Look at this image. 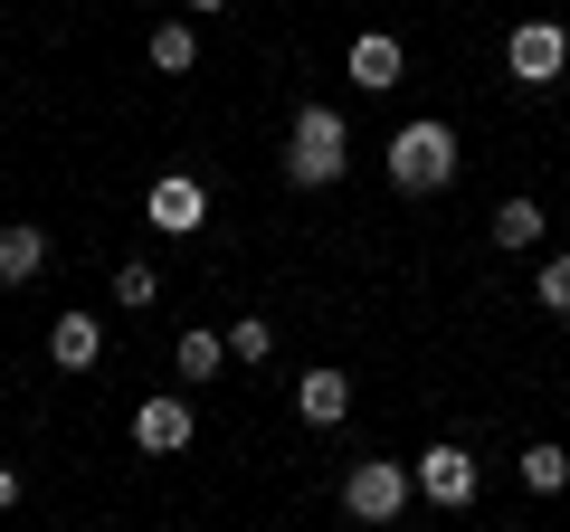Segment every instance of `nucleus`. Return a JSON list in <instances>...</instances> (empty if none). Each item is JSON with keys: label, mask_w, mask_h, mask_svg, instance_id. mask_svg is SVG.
<instances>
[{"label": "nucleus", "mask_w": 570, "mask_h": 532, "mask_svg": "<svg viewBox=\"0 0 570 532\" xmlns=\"http://www.w3.org/2000/svg\"><path fill=\"white\" fill-rule=\"evenodd\" d=\"M390 190H400V200H438V190L456 181V162H466V152H456V124H438V115H419V124H400V134H390Z\"/></svg>", "instance_id": "obj_1"}, {"label": "nucleus", "mask_w": 570, "mask_h": 532, "mask_svg": "<svg viewBox=\"0 0 570 532\" xmlns=\"http://www.w3.org/2000/svg\"><path fill=\"white\" fill-rule=\"evenodd\" d=\"M343 171H352V124L333 115V105H295V124H285V181L333 190Z\"/></svg>", "instance_id": "obj_2"}, {"label": "nucleus", "mask_w": 570, "mask_h": 532, "mask_svg": "<svg viewBox=\"0 0 570 532\" xmlns=\"http://www.w3.org/2000/svg\"><path fill=\"white\" fill-rule=\"evenodd\" d=\"M409 494H419V466H400V456H362V466H343V513H352V523H400Z\"/></svg>", "instance_id": "obj_3"}, {"label": "nucleus", "mask_w": 570, "mask_h": 532, "mask_svg": "<svg viewBox=\"0 0 570 532\" xmlns=\"http://www.w3.org/2000/svg\"><path fill=\"white\" fill-rule=\"evenodd\" d=\"M504 67H513V86H561V67H570V29L551 20V10L513 20V29H504Z\"/></svg>", "instance_id": "obj_4"}, {"label": "nucleus", "mask_w": 570, "mask_h": 532, "mask_svg": "<svg viewBox=\"0 0 570 532\" xmlns=\"http://www.w3.org/2000/svg\"><path fill=\"white\" fill-rule=\"evenodd\" d=\"M190 437H200V418H190V390H153L134 410V447L142 456H181Z\"/></svg>", "instance_id": "obj_5"}, {"label": "nucleus", "mask_w": 570, "mask_h": 532, "mask_svg": "<svg viewBox=\"0 0 570 532\" xmlns=\"http://www.w3.org/2000/svg\"><path fill=\"white\" fill-rule=\"evenodd\" d=\"M142 219L163 228V238H200L209 228V190L190 181V171H163V181L142 190Z\"/></svg>", "instance_id": "obj_6"}, {"label": "nucleus", "mask_w": 570, "mask_h": 532, "mask_svg": "<svg viewBox=\"0 0 570 532\" xmlns=\"http://www.w3.org/2000/svg\"><path fill=\"white\" fill-rule=\"evenodd\" d=\"M419 494H428V504H448V513H466L475 504V456L456 447V437L419 447Z\"/></svg>", "instance_id": "obj_7"}, {"label": "nucleus", "mask_w": 570, "mask_h": 532, "mask_svg": "<svg viewBox=\"0 0 570 532\" xmlns=\"http://www.w3.org/2000/svg\"><path fill=\"white\" fill-rule=\"evenodd\" d=\"M295 418H305V428H343L352 418V381L333 362H314L305 381H295Z\"/></svg>", "instance_id": "obj_8"}, {"label": "nucleus", "mask_w": 570, "mask_h": 532, "mask_svg": "<svg viewBox=\"0 0 570 532\" xmlns=\"http://www.w3.org/2000/svg\"><path fill=\"white\" fill-rule=\"evenodd\" d=\"M48 362L58 371H96L105 362V314H58V324H48Z\"/></svg>", "instance_id": "obj_9"}, {"label": "nucleus", "mask_w": 570, "mask_h": 532, "mask_svg": "<svg viewBox=\"0 0 570 532\" xmlns=\"http://www.w3.org/2000/svg\"><path fill=\"white\" fill-rule=\"evenodd\" d=\"M219 362H228V333H209V324L171 333V371H181V390H209V381H219Z\"/></svg>", "instance_id": "obj_10"}, {"label": "nucleus", "mask_w": 570, "mask_h": 532, "mask_svg": "<svg viewBox=\"0 0 570 532\" xmlns=\"http://www.w3.org/2000/svg\"><path fill=\"white\" fill-rule=\"evenodd\" d=\"M343 67H352V86H371V96H390V86H400V67H409V58H400V39H390V29H362V39H352V58H343Z\"/></svg>", "instance_id": "obj_11"}, {"label": "nucleus", "mask_w": 570, "mask_h": 532, "mask_svg": "<svg viewBox=\"0 0 570 532\" xmlns=\"http://www.w3.org/2000/svg\"><path fill=\"white\" fill-rule=\"evenodd\" d=\"M542 238H551V209L513 190V200L494 209V247H504V257H532V247H542Z\"/></svg>", "instance_id": "obj_12"}, {"label": "nucleus", "mask_w": 570, "mask_h": 532, "mask_svg": "<svg viewBox=\"0 0 570 532\" xmlns=\"http://www.w3.org/2000/svg\"><path fill=\"white\" fill-rule=\"evenodd\" d=\"M39 266H48V228L10 219V228H0V286H29Z\"/></svg>", "instance_id": "obj_13"}, {"label": "nucleus", "mask_w": 570, "mask_h": 532, "mask_svg": "<svg viewBox=\"0 0 570 532\" xmlns=\"http://www.w3.org/2000/svg\"><path fill=\"white\" fill-rule=\"evenodd\" d=\"M142 58L163 67V77H190V67H200V29H190V20H163L153 39H142Z\"/></svg>", "instance_id": "obj_14"}, {"label": "nucleus", "mask_w": 570, "mask_h": 532, "mask_svg": "<svg viewBox=\"0 0 570 532\" xmlns=\"http://www.w3.org/2000/svg\"><path fill=\"white\" fill-rule=\"evenodd\" d=\"M532 295H542V314H561V324H570V247H551V257L532 266Z\"/></svg>", "instance_id": "obj_15"}, {"label": "nucleus", "mask_w": 570, "mask_h": 532, "mask_svg": "<svg viewBox=\"0 0 570 532\" xmlns=\"http://www.w3.org/2000/svg\"><path fill=\"white\" fill-rule=\"evenodd\" d=\"M513 475H523L532 494H561V485H570V456H561V447L542 437V447H523V466H513Z\"/></svg>", "instance_id": "obj_16"}, {"label": "nucleus", "mask_w": 570, "mask_h": 532, "mask_svg": "<svg viewBox=\"0 0 570 532\" xmlns=\"http://www.w3.org/2000/svg\"><path fill=\"white\" fill-rule=\"evenodd\" d=\"M266 352H276V324H266V314H238V324H228V362H247V371H257Z\"/></svg>", "instance_id": "obj_17"}, {"label": "nucleus", "mask_w": 570, "mask_h": 532, "mask_svg": "<svg viewBox=\"0 0 570 532\" xmlns=\"http://www.w3.org/2000/svg\"><path fill=\"white\" fill-rule=\"evenodd\" d=\"M115 305H153V266H142V257L115 266Z\"/></svg>", "instance_id": "obj_18"}, {"label": "nucleus", "mask_w": 570, "mask_h": 532, "mask_svg": "<svg viewBox=\"0 0 570 532\" xmlns=\"http://www.w3.org/2000/svg\"><path fill=\"white\" fill-rule=\"evenodd\" d=\"M10 504H20V466H0V513H10Z\"/></svg>", "instance_id": "obj_19"}, {"label": "nucleus", "mask_w": 570, "mask_h": 532, "mask_svg": "<svg viewBox=\"0 0 570 532\" xmlns=\"http://www.w3.org/2000/svg\"><path fill=\"white\" fill-rule=\"evenodd\" d=\"M181 10H228V0H181Z\"/></svg>", "instance_id": "obj_20"}, {"label": "nucleus", "mask_w": 570, "mask_h": 532, "mask_svg": "<svg viewBox=\"0 0 570 532\" xmlns=\"http://www.w3.org/2000/svg\"><path fill=\"white\" fill-rule=\"evenodd\" d=\"M561 144H570V124H561Z\"/></svg>", "instance_id": "obj_21"}]
</instances>
